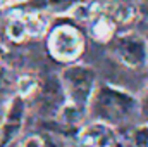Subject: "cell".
Returning <instances> with one entry per match:
<instances>
[{"mask_svg": "<svg viewBox=\"0 0 148 147\" xmlns=\"http://www.w3.org/2000/svg\"><path fill=\"white\" fill-rule=\"evenodd\" d=\"M48 49L59 61H73L83 50V37L73 26H57L48 38Z\"/></svg>", "mask_w": 148, "mask_h": 147, "instance_id": "4", "label": "cell"}, {"mask_svg": "<svg viewBox=\"0 0 148 147\" xmlns=\"http://www.w3.org/2000/svg\"><path fill=\"white\" fill-rule=\"evenodd\" d=\"M62 87L69 104L83 109L90 104L91 95L97 88V73L93 68L84 64H74L62 71Z\"/></svg>", "mask_w": 148, "mask_h": 147, "instance_id": "2", "label": "cell"}, {"mask_svg": "<svg viewBox=\"0 0 148 147\" xmlns=\"http://www.w3.org/2000/svg\"><path fill=\"white\" fill-rule=\"evenodd\" d=\"M23 147H45V144L38 135H31L23 142Z\"/></svg>", "mask_w": 148, "mask_h": 147, "instance_id": "13", "label": "cell"}, {"mask_svg": "<svg viewBox=\"0 0 148 147\" xmlns=\"http://www.w3.org/2000/svg\"><path fill=\"white\" fill-rule=\"evenodd\" d=\"M28 30V37H41L47 30V19L40 14H28L23 16Z\"/></svg>", "mask_w": 148, "mask_h": 147, "instance_id": "8", "label": "cell"}, {"mask_svg": "<svg viewBox=\"0 0 148 147\" xmlns=\"http://www.w3.org/2000/svg\"><path fill=\"white\" fill-rule=\"evenodd\" d=\"M140 109L143 111V114H145V116H148V90H147V94H145V99H143V102H141Z\"/></svg>", "mask_w": 148, "mask_h": 147, "instance_id": "14", "label": "cell"}, {"mask_svg": "<svg viewBox=\"0 0 148 147\" xmlns=\"http://www.w3.org/2000/svg\"><path fill=\"white\" fill-rule=\"evenodd\" d=\"M91 33L100 42L109 40L112 37V33H114V21H112V17L110 16H97L95 23L91 26Z\"/></svg>", "mask_w": 148, "mask_h": 147, "instance_id": "7", "label": "cell"}, {"mask_svg": "<svg viewBox=\"0 0 148 147\" xmlns=\"http://www.w3.org/2000/svg\"><path fill=\"white\" fill-rule=\"evenodd\" d=\"M112 54L129 68H143L148 62V43L138 33H126L115 38Z\"/></svg>", "mask_w": 148, "mask_h": 147, "instance_id": "3", "label": "cell"}, {"mask_svg": "<svg viewBox=\"0 0 148 147\" xmlns=\"http://www.w3.org/2000/svg\"><path fill=\"white\" fill-rule=\"evenodd\" d=\"M33 88H35V80H31V78H23V80L19 81V92H21L23 95H28Z\"/></svg>", "mask_w": 148, "mask_h": 147, "instance_id": "12", "label": "cell"}, {"mask_svg": "<svg viewBox=\"0 0 148 147\" xmlns=\"http://www.w3.org/2000/svg\"><path fill=\"white\" fill-rule=\"evenodd\" d=\"M88 106L95 121L107 125H122L133 121L140 112V102L136 97L110 85L95 88Z\"/></svg>", "mask_w": 148, "mask_h": 147, "instance_id": "1", "label": "cell"}, {"mask_svg": "<svg viewBox=\"0 0 148 147\" xmlns=\"http://www.w3.org/2000/svg\"><path fill=\"white\" fill-rule=\"evenodd\" d=\"M23 114H24V106L21 102V99H16L12 101L9 112H7V118H5V125H3V142L9 144L16 135L17 132L21 130V123H23Z\"/></svg>", "mask_w": 148, "mask_h": 147, "instance_id": "6", "label": "cell"}, {"mask_svg": "<svg viewBox=\"0 0 148 147\" xmlns=\"http://www.w3.org/2000/svg\"><path fill=\"white\" fill-rule=\"evenodd\" d=\"M79 144L83 147H114L115 132L107 123L93 121L79 132Z\"/></svg>", "mask_w": 148, "mask_h": 147, "instance_id": "5", "label": "cell"}, {"mask_svg": "<svg viewBox=\"0 0 148 147\" xmlns=\"http://www.w3.org/2000/svg\"><path fill=\"white\" fill-rule=\"evenodd\" d=\"M131 16H133V9L129 3L119 2L112 7V17H115L117 21H127Z\"/></svg>", "mask_w": 148, "mask_h": 147, "instance_id": "11", "label": "cell"}, {"mask_svg": "<svg viewBox=\"0 0 148 147\" xmlns=\"http://www.w3.org/2000/svg\"><path fill=\"white\" fill-rule=\"evenodd\" d=\"M7 35H9V38H12L14 42H21V40H24V38L28 37L24 17H14L7 24Z\"/></svg>", "mask_w": 148, "mask_h": 147, "instance_id": "9", "label": "cell"}, {"mask_svg": "<svg viewBox=\"0 0 148 147\" xmlns=\"http://www.w3.org/2000/svg\"><path fill=\"white\" fill-rule=\"evenodd\" d=\"M133 147H148V125H140L134 128Z\"/></svg>", "mask_w": 148, "mask_h": 147, "instance_id": "10", "label": "cell"}]
</instances>
